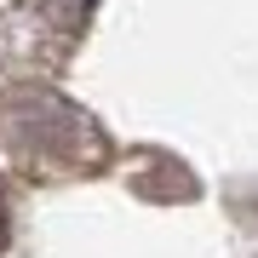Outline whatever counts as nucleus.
Listing matches in <instances>:
<instances>
[{
	"instance_id": "f257e3e1",
	"label": "nucleus",
	"mask_w": 258,
	"mask_h": 258,
	"mask_svg": "<svg viewBox=\"0 0 258 258\" xmlns=\"http://www.w3.org/2000/svg\"><path fill=\"white\" fill-rule=\"evenodd\" d=\"M0 138L29 166H46V172H86L109 149L103 132L57 92H12L0 103Z\"/></svg>"
},
{
	"instance_id": "f03ea898",
	"label": "nucleus",
	"mask_w": 258,
	"mask_h": 258,
	"mask_svg": "<svg viewBox=\"0 0 258 258\" xmlns=\"http://www.w3.org/2000/svg\"><path fill=\"white\" fill-rule=\"evenodd\" d=\"M6 235H12V212H6V195H0V252H6Z\"/></svg>"
}]
</instances>
